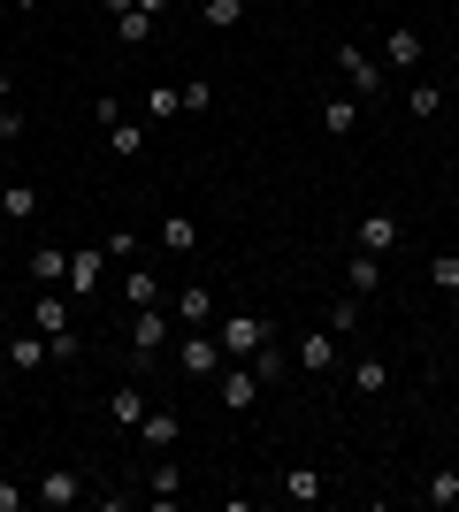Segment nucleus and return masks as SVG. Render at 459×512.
I'll return each mask as SVG.
<instances>
[{"label": "nucleus", "mask_w": 459, "mask_h": 512, "mask_svg": "<svg viewBox=\"0 0 459 512\" xmlns=\"http://www.w3.org/2000/svg\"><path fill=\"white\" fill-rule=\"evenodd\" d=\"M215 344H222V360H253L261 344H276V321L253 314V306H238V314H215Z\"/></svg>", "instance_id": "f257e3e1"}, {"label": "nucleus", "mask_w": 459, "mask_h": 512, "mask_svg": "<svg viewBox=\"0 0 459 512\" xmlns=\"http://www.w3.org/2000/svg\"><path fill=\"white\" fill-rule=\"evenodd\" d=\"M215 398H222V413H253V406H261V375H253L245 360H222Z\"/></svg>", "instance_id": "f03ea898"}, {"label": "nucleus", "mask_w": 459, "mask_h": 512, "mask_svg": "<svg viewBox=\"0 0 459 512\" xmlns=\"http://www.w3.org/2000/svg\"><path fill=\"white\" fill-rule=\"evenodd\" d=\"M176 375H192V383L222 375V344H215V329H192V337L176 344Z\"/></svg>", "instance_id": "7ed1b4c3"}, {"label": "nucleus", "mask_w": 459, "mask_h": 512, "mask_svg": "<svg viewBox=\"0 0 459 512\" xmlns=\"http://www.w3.org/2000/svg\"><path fill=\"white\" fill-rule=\"evenodd\" d=\"M100 276H108V245H77V253H69V283H62V291L85 306L92 291H100Z\"/></svg>", "instance_id": "20e7f679"}, {"label": "nucleus", "mask_w": 459, "mask_h": 512, "mask_svg": "<svg viewBox=\"0 0 459 512\" xmlns=\"http://www.w3.org/2000/svg\"><path fill=\"white\" fill-rule=\"evenodd\" d=\"M398 237H406V230H398V214L375 207V214H360V222H352V253H375V260H383Z\"/></svg>", "instance_id": "39448f33"}, {"label": "nucleus", "mask_w": 459, "mask_h": 512, "mask_svg": "<svg viewBox=\"0 0 459 512\" xmlns=\"http://www.w3.org/2000/svg\"><path fill=\"white\" fill-rule=\"evenodd\" d=\"M161 344H169V314L161 306H131V352L138 360H161Z\"/></svg>", "instance_id": "423d86ee"}, {"label": "nucleus", "mask_w": 459, "mask_h": 512, "mask_svg": "<svg viewBox=\"0 0 459 512\" xmlns=\"http://www.w3.org/2000/svg\"><path fill=\"white\" fill-rule=\"evenodd\" d=\"M337 69H345L352 77V92H360V100H375V92H383V62H375V54H360V46H337Z\"/></svg>", "instance_id": "0eeeda50"}, {"label": "nucleus", "mask_w": 459, "mask_h": 512, "mask_svg": "<svg viewBox=\"0 0 459 512\" xmlns=\"http://www.w3.org/2000/svg\"><path fill=\"white\" fill-rule=\"evenodd\" d=\"M215 291H207V283H184V291H176V321H184V329H215Z\"/></svg>", "instance_id": "6e6552de"}, {"label": "nucleus", "mask_w": 459, "mask_h": 512, "mask_svg": "<svg viewBox=\"0 0 459 512\" xmlns=\"http://www.w3.org/2000/svg\"><path fill=\"white\" fill-rule=\"evenodd\" d=\"M337 344H345L337 329H314V337H299V367H306V375H329V367H337Z\"/></svg>", "instance_id": "1a4fd4ad"}, {"label": "nucleus", "mask_w": 459, "mask_h": 512, "mask_svg": "<svg viewBox=\"0 0 459 512\" xmlns=\"http://www.w3.org/2000/svg\"><path fill=\"white\" fill-rule=\"evenodd\" d=\"M69 306H77V299H62V291H39V306H31V329H39V337H62V329H69Z\"/></svg>", "instance_id": "9d476101"}, {"label": "nucleus", "mask_w": 459, "mask_h": 512, "mask_svg": "<svg viewBox=\"0 0 459 512\" xmlns=\"http://www.w3.org/2000/svg\"><path fill=\"white\" fill-rule=\"evenodd\" d=\"M0 214H8V222H31V214H39V184L8 176V184H0Z\"/></svg>", "instance_id": "9b49d317"}, {"label": "nucleus", "mask_w": 459, "mask_h": 512, "mask_svg": "<svg viewBox=\"0 0 459 512\" xmlns=\"http://www.w3.org/2000/svg\"><path fill=\"white\" fill-rule=\"evenodd\" d=\"M31 276H39V291H62L69 283V253L62 245H39V253H31Z\"/></svg>", "instance_id": "f8f14e48"}, {"label": "nucleus", "mask_w": 459, "mask_h": 512, "mask_svg": "<svg viewBox=\"0 0 459 512\" xmlns=\"http://www.w3.org/2000/svg\"><path fill=\"white\" fill-rule=\"evenodd\" d=\"M383 62H398V69H414V62H421L414 23H391V31H383Z\"/></svg>", "instance_id": "ddd939ff"}, {"label": "nucleus", "mask_w": 459, "mask_h": 512, "mask_svg": "<svg viewBox=\"0 0 459 512\" xmlns=\"http://www.w3.org/2000/svg\"><path fill=\"white\" fill-rule=\"evenodd\" d=\"M31 497H39V505H77V497H85V482H77L69 467H54V474H46V482H39Z\"/></svg>", "instance_id": "4468645a"}, {"label": "nucleus", "mask_w": 459, "mask_h": 512, "mask_svg": "<svg viewBox=\"0 0 459 512\" xmlns=\"http://www.w3.org/2000/svg\"><path fill=\"white\" fill-rule=\"evenodd\" d=\"M131 436H138V444H153V451H169L176 436H184V421H176V413H146V421H138Z\"/></svg>", "instance_id": "2eb2a0df"}, {"label": "nucleus", "mask_w": 459, "mask_h": 512, "mask_svg": "<svg viewBox=\"0 0 459 512\" xmlns=\"http://www.w3.org/2000/svg\"><path fill=\"white\" fill-rule=\"evenodd\" d=\"M161 245L169 253H199V222L192 214H161Z\"/></svg>", "instance_id": "dca6fc26"}, {"label": "nucleus", "mask_w": 459, "mask_h": 512, "mask_svg": "<svg viewBox=\"0 0 459 512\" xmlns=\"http://www.w3.org/2000/svg\"><path fill=\"white\" fill-rule=\"evenodd\" d=\"M352 299H375V291H383V260H375V253H352Z\"/></svg>", "instance_id": "f3484780"}, {"label": "nucleus", "mask_w": 459, "mask_h": 512, "mask_svg": "<svg viewBox=\"0 0 459 512\" xmlns=\"http://www.w3.org/2000/svg\"><path fill=\"white\" fill-rule=\"evenodd\" d=\"M352 390H360V398H383V390H391V360H352Z\"/></svg>", "instance_id": "a211bd4d"}, {"label": "nucleus", "mask_w": 459, "mask_h": 512, "mask_svg": "<svg viewBox=\"0 0 459 512\" xmlns=\"http://www.w3.org/2000/svg\"><path fill=\"white\" fill-rule=\"evenodd\" d=\"M108 153H115V161H138V153H146V130L115 115V123H108Z\"/></svg>", "instance_id": "6ab92c4d"}, {"label": "nucleus", "mask_w": 459, "mask_h": 512, "mask_svg": "<svg viewBox=\"0 0 459 512\" xmlns=\"http://www.w3.org/2000/svg\"><path fill=\"white\" fill-rule=\"evenodd\" d=\"M108 421H115V428H138V421H146V398H138L131 383H123V390H108Z\"/></svg>", "instance_id": "aec40b11"}, {"label": "nucleus", "mask_w": 459, "mask_h": 512, "mask_svg": "<svg viewBox=\"0 0 459 512\" xmlns=\"http://www.w3.org/2000/svg\"><path fill=\"white\" fill-rule=\"evenodd\" d=\"M245 367H253V375H261V390H268V383H284V375H291V360H284V344H261V352H253V360H245Z\"/></svg>", "instance_id": "412c9836"}, {"label": "nucleus", "mask_w": 459, "mask_h": 512, "mask_svg": "<svg viewBox=\"0 0 459 512\" xmlns=\"http://www.w3.org/2000/svg\"><path fill=\"white\" fill-rule=\"evenodd\" d=\"M176 490H184V474H176V459H161V467L146 474V497L153 505H176Z\"/></svg>", "instance_id": "4be33fe9"}, {"label": "nucleus", "mask_w": 459, "mask_h": 512, "mask_svg": "<svg viewBox=\"0 0 459 512\" xmlns=\"http://www.w3.org/2000/svg\"><path fill=\"white\" fill-rule=\"evenodd\" d=\"M322 490H329V482H322L314 467H291V474H284V497H291V505H314Z\"/></svg>", "instance_id": "5701e85b"}, {"label": "nucleus", "mask_w": 459, "mask_h": 512, "mask_svg": "<svg viewBox=\"0 0 459 512\" xmlns=\"http://www.w3.org/2000/svg\"><path fill=\"white\" fill-rule=\"evenodd\" d=\"M421 505H459V467H437L421 482Z\"/></svg>", "instance_id": "b1692460"}, {"label": "nucleus", "mask_w": 459, "mask_h": 512, "mask_svg": "<svg viewBox=\"0 0 459 512\" xmlns=\"http://www.w3.org/2000/svg\"><path fill=\"white\" fill-rule=\"evenodd\" d=\"M115 39H123V46H146L153 39V16H146V8H123V16H115Z\"/></svg>", "instance_id": "393cba45"}, {"label": "nucleus", "mask_w": 459, "mask_h": 512, "mask_svg": "<svg viewBox=\"0 0 459 512\" xmlns=\"http://www.w3.org/2000/svg\"><path fill=\"white\" fill-rule=\"evenodd\" d=\"M146 115H153V123H176V115H184V92H176V85H153L146 92Z\"/></svg>", "instance_id": "a878e982"}, {"label": "nucleus", "mask_w": 459, "mask_h": 512, "mask_svg": "<svg viewBox=\"0 0 459 512\" xmlns=\"http://www.w3.org/2000/svg\"><path fill=\"white\" fill-rule=\"evenodd\" d=\"M46 360H54V352H46V337H39V329L8 344V367H46Z\"/></svg>", "instance_id": "bb28decb"}, {"label": "nucleus", "mask_w": 459, "mask_h": 512, "mask_svg": "<svg viewBox=\"0 0 459 512\" xmlns=\"http://www.w3.org/2000/svg\"><path fill=\"white\" fill-rule=\"evenodd\" d=\"M123 299H131V306H161V283H153V268H131V276H123Z\"/></svg>", "instance_id": "cd10ccee"}, {"label": "nucleus", "mask_w": 459, "mask_h": 512, "mask_svg": "<svg viewBox=\"0 0 459 512\" xmlns=\"http://www.w3.org/2000/svg\"><path fill=\"white\" fill-rule=\"evenodd\" d=\"M199 16H207V31H238V23H245V0H207Z\"/></svg>", "instance_id": "c85d7f7f"}, {"label": "nucleus", "mask_w": 459, "mask_h": 512, "mask_svg": "<svg viewBox=\"0 0 459 512\" xmlns=\"http://www.w3.org/2000/svg\"><path fill=\"white\" fill-rule=\"evenodd\" d=\"M322 130H329V138H352V130H360V115H352V100H329V107H322Z\"/></svg>", "instance_id": "c756f323"}, {"label": "nucleus", "mask_w": 459, "mask_h": 512, "mask_svg": "<svg viewBox=\"0 0 459 512\" xmlns=\"http://www.w3.org/2000/svg\"><path fill=\"white\" fill-rule=\"evenodd\" d=\"M406 107H414V123H429V115H444V85H414V92H406Z\"/></svg>", "instance_id": "7c9ffc66"}, {"label": "nucleus", "mask_w": 459, "mask_h": 512, "mask_svg": "<svg viewBox=\"0 0 459 512\" xmlns=\"http://www.w3.org/2000/svg\"><path fill=\"white\" fill-rule=\"evenodd\" d=\"M429 283H437L444 299H459V253H437V260H429Z\"/></svg>", "instance_id": "2f4dec72"}, {"label": "nucleus", "mask_w": 459, "mask_h": 512, "mask_svg": "<svg viewBox=\"0 0 459 512\" xmlns=\"http://www.w3.org/2000/svg\"><path fill=\"white\" fill-rule=\"evenodd\" d=\"M184 92V115H207V107H215V85H207V77H192V85H176Z\"/></svg>", "instance_id": "473e14b6"}, {"label": "nucleus", "mask_w": 459, "mask_h": 512, "mask_svg": "<svg viewBox=\"0 0 459 512\" xmlns=\"http://www.w3.org/2000/svg\"><path fill=\"white\" fill-rule=\"evenodd\" d=\"M322 329H337V337H352V329H360V306H352V299H345V306H329V321H322Z\"/></svg>", "instance_id": "72a5a7b5"}, {"label": "nucleus", "mask_w": 459, "mask_h": 512, "mask_svg": "<svg viewBox=\"0 0 459 512\" xmlns=\"http://www.w3.org/2000/svg\"><path fill=\"white\" fill-rule=\"evenodd\" d=\"M23 123H31L23 107H0V146H16V138H23Z\"/></svg>", "instance_id": "f704fd0d"}, {"label": "nucleus", "mask_w": 459, "mask_h": 512, "mask_svg": "<svg viewBox=\"0 0 459 512\" xmlns=\"http://www.w3.org/2000/svg\"><path fill=\"white\" fill-rule=\"evenodd\" d=\"M46 352H54V360H77V352H85V337H77V329H62V337H46Z\"/></svg>", "instance_id": "c9c22d12"}, {"label": "nucleus", "mask_w": 459, "mask_h": 512, "mask_svg": "<svg viewBox=\"0 0 459 512\" xmlns=\"http://www.w3.org/2000/svg\"><path fill=\"white\" fill-rule=\"evenodd\" d=\"M31 505V490H16V482H0V512H23Z\"/></svg>", "instance_id": "e433bc0d"}, {"label": "nucleus", "mask_w": 459, "mask_h": 512, "mask_svg": "<svg viewBox=\"0 0 459 512\" xmlns=\"http://www.w3.org/2000/svg\"><path fill=\"white\" fill-rule=\"evenodd\" d=\"M0 107H16V77L8 69H0Z\"/></svg>", "instance_id": "4c0bfd02"}, {"label": "nucleus", "mask_w": 459, "mask_h": 512, "mask_svg": "<svg viewBox=\"0 0 459 512\" xmlns=\"http://www.w3.org/2000/svg\"><path fill=\"white\" fill-rule=\"evenodd\" d=\"M131 8H146V16H169V0H131Z\"/></svg>", "instance_id": "58836bf2"}, {"label": "nucleus", "mask_w": 459, "mask_h": 512, "mask_svg": "<svg viewBox=\"0 0 459 512\" xmlns=\"http://www.w3.org/2000/svg\"><path fill=\"white\" fill-rule=\"evenodd\" d=\"M8 8H16V16H31V8H39V0H8Z\"/></svg>", "instance_id": "ea45409f"}]
</instances>
